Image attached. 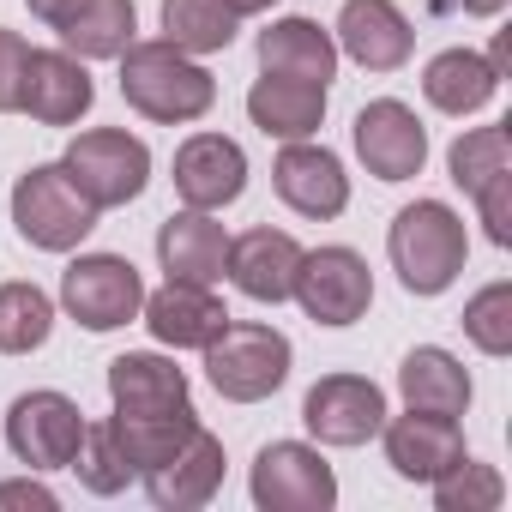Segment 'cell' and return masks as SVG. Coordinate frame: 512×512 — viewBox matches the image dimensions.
<instances>
[{"mask_svg":"<svg viewBox=\"0 0 512 512\" xmlns=\"http://www.w3.org/2000/svg\"><path fill=\"white\" fill-rule=\"evenodd\" d=\"M133 0H91L85 13H73L67 25H61V43H67V55H79V61H115L127 43H133Z\"/></svg>","mask_w":512,"mask_h":512,"instance_id":"obj_27","label":"cell"},{"mask_svg":"<svg viewBox=\"0 0 512 512\" xmlns=\"http://www.w3.org/2000/svg\"><path fill=\"white\" fill-rule=\"evenodd\" d=\"M163 43L181 55H217L235 43V13L223 0H163Z\"/></svg>","mask_w":512,"mask_h":512,"instance_id":"obj_28","label":"cell"},{"mask_svg":"<svg viewBox=\"0 0 512 512\" xmlns=\"http://www.w3.org/2000/svg\"><path fill=\"white\" fill-rule=\"evenodd\" d=\"M272 187L290 211L302 217H338L350 205V175L344 163L326 151V145H308V139H290L278 151V169H272Z\"/></svg>","mask_w":512,"mask_h":512,"instance_id":"obj_15","label":"cell"},{"mask_svg":"<svg viewBox=\"0 0 512 512\" xmlns=\"http://www.w3.org/2000/svg\"><path fill=\"white\" fill-rule=\"evenodd\" d=\"M260 67L278 73V79L332 85V73H338V43H332L314 19H278L272 31H260Z\"/></svg>","mask_w":512,"mask_h":512,"instance_id":"obj_24","label":"cell"},{"mask_svg":"<svg viewBox=\"0 0 512 512\" xmlns=\"http://www.w3.org/2000/svg\"><path fill=\"white\" fill-rule=\"evenodd\" d=\"M356 157H362L368 175H380V181H410V175H422V163H428V133H422V121H416L404 103L380 97V103H368V109L356 115Z\"/></svg>","mask_w":512,"mask_h":512,"instance_id":"obj_13","label":"cell"},{"mask_svg":"<svg viewBox=\"0 0 512 512\" xmlns=\"http://www.w3.org/2000/svg\"><path fill=\"white\" fill-rule=\"evenodd\" d=\"M290 296L320 326H356L374 302V272L356 247H320V253H302Z\"/></svg>","mask_w":512,"mask_h":512,"instance_id":"obj_7","label":"cell"},{"mask_svg":"<svg viewBox=\"0 0 512 512\" xmlns=\"http://www.w3.org/2000/svg\"><path fill=\"white\" fill-rule=\"evenodd\" d=\"M145 326H151V338L157 344H175V350H205L223 326H229V314H223V302L205 290V284H163L157 296H145Z\"/></svg>","mask_w":512,"mask_h":512,"instance_id":"obj_20","label":"cell"},{"mask_svg":"<svg viewBox=\"0 0 512 512\" xmlns=\"http://www.w3.org/2000/svg\"><path fill=\"white\" fill-rule=\"evenodd\" d=\"M7 506H37V512H55V494L43 482H0V512Z\"/></svg>","mask_w":512,"mask_h":512,"instance_id":"obj_35","label":"cell"},{"mask_svg":"<svg viewBox=\"0 0 512 512\" xmlns=\"http://www.w3.org/2000/svg\"><path fill=\"white\" fill-rule=\"evenodd\" d=\"M61 169H67V181H73L97 211H109V205H127V199L145 193L151 151H145V139H133V133H121V127H97V133H79V139L67 145Z\"/></svg>","mask_w":512,"mask_h":512,"instance_id":"obj_5","label":"cell"},{"mask_svg":"<svg viewBox=\"0 0 512 512\" xmlns=\"http://www.w3.org/2000/svg\"><path fill=\"white\" fill-rule=\"evenodd\" d=\"M247 187V157L235 139L223 133H193L181 151H175V193L187 211H223L235 205Z\"/></svg>","mask_w":512,"mask_h":512,"instance_id":"obj_14","label":"cell"},{"mask_svg":"<svg viewBox=\"0 0 512 512\" xmlns=\"http://www.w3.org/2000/svg\"><path fill=\"white\" fill-rule=\"evenodd\" d=\"M25 37L19 31H0V115L19 109V79H25Z\"/></svg>","mask_w":512,"mask_h":512,"instance_id":"obj_34","label":"cell"},{"mask_svg":"<svg viewBox=\"0 0 512 512\" xmlns=\"http://www.w3.org/2000/svg\"><path fill=\"white\" fill-rule=\"evenodd\" d=\"M217 482H223V440L205 434V428H193V440H187L175 458H163L157 470H145L151 500L169 506V512H193V506H205V500L217 494Z\"/></svg>","mask_w":512,"mask_h":512,"instance_id":"obj_21","label":"cell"},{"mask_svg":"<svg viewBox=\"0 0 512 512\" xmlns=\"http://www.w3.org/2000/svg\"><path fill=\"white\" fill-rule=\"evenodd\" d=\"M500 494H506V482L488 464H470V458H458L452 470L434 476V506L440 512H494Z\"/></svg>","mask_w":512,"mask_h":512,"instance_id":"obj_32","label":"cell"},{"mask_svg":"<svg viewBox=\"0 0 512 512\" xmlns=\"http://www.w3.org/2000/svg\"><path fill=\"white\" fill-rule=\"evenodd\" d=\"M296 266H302V247L284 229H247L241 241H229V260H223L229 284L253 302H290Z\"/></svg>","mask_w":512,"mask_h":512,"instance_id":"obj_18","label":"cell"},{"mask_svg":"<svg viewBox=\"0 0 512 512\" xmlns=\"http://www.w3.org/2000/svg\"><path fill=\"white\" fill-rule=\"evenodd\" d=\"M506 7V0H464V13H476V19H494Z\"/></svg>","mask_w":512,"mask_h":512,"instance_id":"obj_38","label":"cell"},{"mask_svg":"<svg viewBox=\"0 0 512 512\" xmlns=\"http://www.w3.org/2000/svg\"><path fill=\"white\" fill-rule=\"evenodd\" d=\"M61 302L85 332H115L145 308V284L121 253H85L61 272Z\"/></svg>","mask_w":512,"mask_h":512,"instance_id":"obj_6","label":"cell"},{"mask_svg":"<svg viewBox=\"0 0 512 512\" xmlns=\"http://www.w3.org/2000/svg\"><path fill=\"white\" fill-rule=\"evenodd\" d=\"M109 398L115 416H175L187 404V374L163 356H115L109 362Z\"/></svg>","mask_w":512,"mask_h":512,"instance_id":"obj_22","label":"cell"},{"mask_svg":"<svg viewBox=\"0 0 512 512\" xmlns=\"http://www.w3.org/2000/svg\"><path fill=\"white\" fill-rule=\"evenodd\" d=\"M338 49L368 67V73H398L416 49V31L410 19L392 7V0H344L338 13Z\"/></svg>","mask_w":512,"mask_h":512,"instance_id":"obj_16","label":"cell"},{"mask_svg":"<svg viewBox=\"0 0 512 512\" xmlns=\"http://www.w3.org/2000/svg\"><path fill=\"white\" fill-rule=\"evenodd\" d=\"M223 7H229L235 19H253V13H266V7H278V0H223Z\"/></svg>","mask_w":512,"mask_h":512,"instance_id":"obj_37","label":"cell"},{"mask_svg":"<svg viewBox=\"0 0 512 512\" xmlns=\"http://www.w3.org/2000/svg\"><path fill=\"white\" fill-rule=\"evenodd\" d=\"M7 446L31 470H67L85 446V416L67 392H25L7 410Z\"/></svg>","mask_w":512,"mask_h":512,"instance_id":"obj_8","label":"cell"},{"mask_svg":"<svg viewBox=\"0 0 512 512\" xmlns=\"http://www.w3.org/2000/svg\"><path fill=\"white\" fill-rule=\"evenodd\" d=\"M253 500L266 512H326L338 500L332 464L302 440H272L253 458Z\"/></svg>","mask_w":512,"mask_h":512,"instance_id":"obj_9","label":"cell"},{"mask_svg":"<svg viewBox=\"0 0 512 512\" xmlns=\"http://www.w3.org/2000/svg\"><path fill=\"white\" fill-rule=\"evenodd\" d=\"M205 380L229 404H260L290 380V338L272 326H223L205 344Z\"/></svg>","mask_w":512,"mask_h":512,"instance_id":"obj_3","label":"cell"},{"mask_svg":"<svg viewBox=\"0 0 512 512\" xmlns=\"http://www.w3.org/2000/svg\"><path fill=\"white\" fill-rule=\"evenodd\" d=\"M247 115H253V127H260L266 139H284V145L290 139H314L320 121H326V85H302V79L266 73L247 91Z\"/></svg>","mask_w":512,"mask_h":512,"instance_id":"obj_23","label":"cell"},{"mask_svg":"<svg viewBox=\"0 0 512 512\" xmlns=\"http://www.w3.org/2000/svg\"><path fill=\"white\" fill-rule=\"evenodd\" d=\"M55 332V302L37 284H0V356H31Z\"/></svg>","mask_w":512,"mask_h":512,"instance_id":"obj_30","label":"cell"},{"mask_svg":"<svg viewBox=\"0 0 512 512\" xmlns=\"http://www.w3.org/2000/svg\"><path fill=\"white\" fill-rule=\"evenodd\" d=\"M73 470H79V482L91 488V494H121L139 470H133V458H127V446L115 440V428L109 422H85V446H79V458H73Z\"/></svg>","mask_w":512,"mask_h":512,"instance_id":"obj_31","label":"cell"},{"mask_svg":"<svg viewBox=\"0 0 512 512\" xmlns=\"http://www.w3.org/2000/svg\"><path fill=\"white\" fill-rule=\"evenodd\" d=\"M115 61H121V97L145 121L175 127V121H199L217 103V79L175 43H127Z\"/></svg>","mask_w":512,"mask_h":512,"instance_id":"obj_2","label":"cell"},{"mask_svg":"<svg viewBox=\"0 0 512 512\" xmlns=\"http://www.w3.org/2000/svg\"><path fill=\"white\" fill-rule=\"evenodd\" d=\"M398 392H404L410 410H434V416H452V422L470 410V374H464V362L446 356V350H434V344H422V350L404 356Z\"/></svg>","mask_w":512,"mask_h":512,"instance_id":"obj_25","label":"cell"},{"mask_svg":"<svg viewBox=\"0 0 512 512\" xmlns=\"http://www.w3.org/2000/svg\"><path fill=\"white\" fill-rule=\"evenodd\" d=\"M157 260L175 284L211 290L223 278V260H229V235H223V223H211V211H175L157 229Z\"/></svg>","mask_w":512,"mask_h":512,"instance_id":"obj_19","label":"cell"},{"mask_svg":"<svg viewBox=\"0 0 512 512\" xmlns=\"http://www.w3.org/2000/svg\"><path fill=\"white\" fill-rule=\"evenodd\" d=\"M302 422L320 446H362L380 434L386 422V392L362 374H326L308 398H302Z\"/></svg>","mask_w":512,"mask_h":512,"instance_id":"obj_10","label":"cell"},{"mask_svg":"<svg viewBox=\"0 0 512 512\" xmlns=\"http://www.w3.org/2000/svg\"><path fill=\"white\" fill-rule=\"evenodd\" d=\"M386 434V464L404 476V482H434L440 470H452L464 458V434L452 416H434V410H410L398 422H380Z\"/></svg>","mask_w":512,"mask_h":512,"instance_id":"obj_17","label":"cell"},{"mask_svg":"<svg viewBox=\"0 0 512 512\" xmlns=\"http://www.w3.org/2000/svg\"><path fill=\"white\" fill-rule=\"evenodd\" d=\"M13 223H19V235L31 247L67 253V247H79L97 229V205L67 181L61 163H43V169L19 175V187H13Z\"/></svg>","mask_w":512,"mask_h":512,"instance_id":"obj_4","label":"cell"},{"mask_svg":"<svg viewBox=\"0 0 512 512\" xmlns=\"http://www.w3.org/2000/svg\"><path fill=\"white\" fill-rule=\"evenodd\" d=\"M386 253H392V272L410 296H440L452 290V278L464 272V253H470V235H464V217L440 199H416L392 217V235H386Z\"/></svg>","mask_w":512,"mask_h":512,"instance_id":"obj_1","label":"cell"},{"mask_svg":"<svg viewBox=\"0 0 512 512\" xmlns=\"http://www.w3.org/2000/svg\"><path fill=\"white\" fill-rule=\"evenodd\" d=\"M97 103L91 73L79 67V55L67 49H31L25 55V79H19V109L43 127H73L85 109Z\"/></svg>","mask_w":512,"mask_h":512,"instance_id":"obj_12","label":"cell"},{"mask_svg":"<svg viewBox=\"0 0 512 512\" xmlns=\"http://www.w3.org/2000/svg\"><path fill=\"white\" fill-rule=\"evenodd\" d=\"M446 169H452V181L482 205L488 235L506 247V241H512V205H506V193H512V169H506V127H476V133H464V139L452 145Z\"/></svg>","mask_w":512,"mask_h":512,"instance_id":"obj_11","label":"cell"},{"mask_svg":"<svg viewBox=\"0 0 512 512\" xmlns=\"http://www.w3.org/2000/svg\"><path fill=\"white\" fill-rule=\"evenodd\" d=\"M494 85H500L494 61H482V55H470V49H446V55H434L428 73H422V91H428V103H434L440 115H476V109L494 97Z\"/></svg>","mask_w":512,"mask_h":512,"instance_id":"obj_26","label":"cell"},{"mask_svg":"<svg viewBox=\"0 0 512 512\" xmlns=\"http://www.w3.org/2000/svg\"><path fill=\"white\" fill-rule=\"evenodd\" d=\"M464 332L482 356H506L512 350V284H488L482 296H470Z\"/></svg>","mask_w":512,"mask_h":512,"instance_id":"obj_33","label":"cell"},{"mask_svg":"<svg viewBox=\"0 0 512 512\" xmlns=\"http://www.w3.org/2000/svg\"><path fill=\"white\" fill-rule=\"evenodd\" d=\"M25 7H31L43 25H55V31H61L73 13H85V7H91V0H25Z\"/></svg>","mask_w":512,"mask_h":512,"instance_id":"obj_36","label":"cell"},{"mask_svg":"<svg viewBox=\"0 0 512 512\" xmlns=\"http://www.w3.org/2000/svg\"><path fill=\"white\" fill-rule=\"evenodd\" d=\"M109 428H115V440L127 446L133 470L145 476V470H157L163 458H175V452L193 440L199 416H193V410H175V416H109Z\"/></svg>","mask_w":512,"mask_h":512,"instance_id":"obj_29","label":"cell"}]
</instances>
